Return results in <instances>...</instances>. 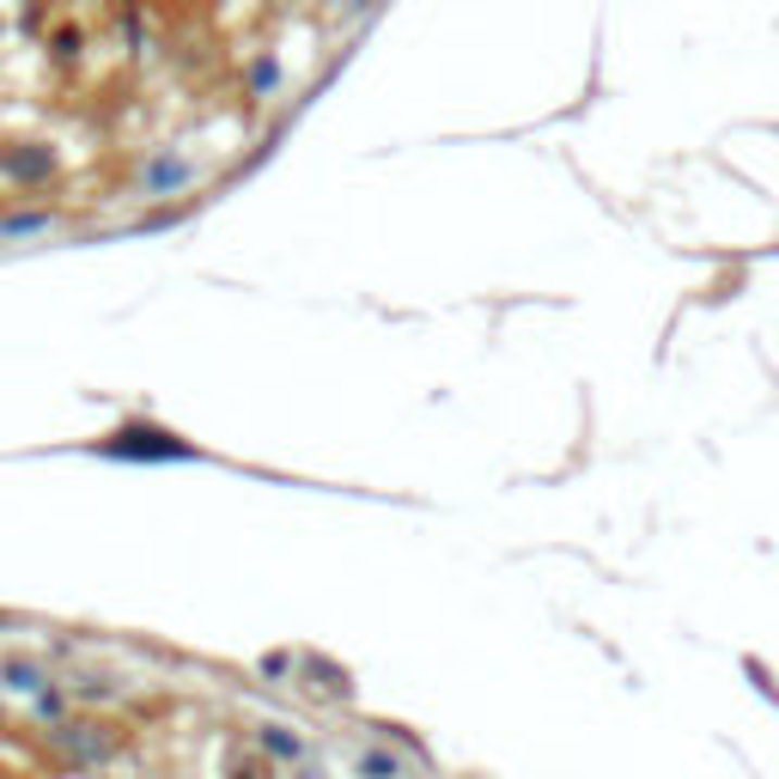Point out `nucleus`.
I'll use <instances>...</instances> for the list:
<instances>
[{"label":"nucleus","instance_id":"nucleus-6","mask_svg":"<svg viewBox=\"0 0 779 779\" xmlns=\"http://www.w3.org/2000/svg\"><path fill=\"white\" fill-rule=\"evenodd\" d=\"M0 165H7V177H13V184H25V189H37V184H49V177H55V153H49L43 140H32V147H13Z\"/></svg>","mask_w":779,"mask_h":779},{"label":"nucleus","instance_id":"nucleus-1","mask_svg":"<svg viewBox=\"0 0 779 779\" xmlns=\"http://www.w3.org/2000/svg\"><path fill=\"white\" fill-rule=\"evenodd\" d=\"M92 451L98 457H123V463H201V444H189L184 432L159 427L147 414H135V420H123L116 432H104Z\"/></svg>","mask_w":779,"mask_h":779},{"label":"nucleus","instance_id":"nucleus-15","mask_svg":"<svg viewBox=\"0 0 779 779\" xmlns=\"http://www.w3.org/2000/svg\"><path fill=\"white\" fill-rule=\"evenodd\" d=\"M292 670V652H268L262 657V676H287Z\"/></svg>","mask_w":779,"mask_h":779},{"label":"nucleus","instance_id":"nucleus-10","mask_svg":"<svg viewBox=\"0 0 779 779\" xmlns=\"http://www.w3.org/2000/svg\"><path fill=\"white\" fill-rule=\"evenodd\" d=\"M7 688H18V694H43V670H37V664H25V657H13V664H7Z\"/></svg>","mask_w":779,"mask_h":779},{"label":"nucleus","instance_id":"nucleus-18","mask_svg":"<svg viewBox=\"0 0 779 779\" xmlns=\"http://www.w3.org/2000/svg\"><path fill=\"white\" fill-rule=\"evenodd\" d=\"M0 627H7V615H0Z\"/></svg>","mask_w":779,"mask_h":779},{"label":"nucleus","instance_id":"nucleus-3","mask_svg":"<svg viewBox=\"0 0 779 779\" xmlns=\"http://www.w3.org/2000/svg\"><path fill=\"white\" fill-rule=\"evenodd\" d=\"M196 184V159H184L177 147H153L140 159V196L147 201H165V196H184Z\"/></svg>","mask_w":779,"mask_h":779},{"label":"nucleus","instance_id":"nucleus-7","mask_svg":"<svg viewBox=\"0 0 779 779\" xmlns=\"http://www.w3.org/2000/svg\"><path fill=\"white\" fill-rule=\"evenodd\" d=\"M280 86H287V67H280V55H268V49H262V55H250L244 62V98H280Z\"/></svg>","mask_w":779,"mask_h":779},{"label":"nucleus","instance_id":"nucleus-5","mask_svg":"<svg viewBox=\"0 0 779 779\" xmlns=\"http://www.w3.org/2000/svg\"><path fill=\"white\" fill-rule=\"evenodd\" d=\"M299 676H311V694H323L329 706H348L353 701V676L341 670V664H329V657L305 652V657H299Z\"/></svg>","mask_w":779,"mask_h":779},{"label":"nucleus","instance_id":"nucleus-13","mask_svg":"<svg viewBox=\"0 0 779 779\" xmlns=\"http://www.w3.org/2000/svg\"><path fill=\"white\" fill-rule=\"evenodd\" d=\"M79 43H86V32H55V62H74Z\"/></svg>","mask_w":779,"mask_h":779},{"label":"nucleus","instance_id":"nucleus-8","mask_svg":"<svg viewBox=\"0 0 779 779\" xmlns=\"http://www.w3.org/2000/svg\"><path fill=\"white\" fill-rule=\"evenodd\" d=\"M226 779H275V762L262 749H231L226 755Z\"/></svg>","mask_w":779,"mask_h":779},{"label":"nucleus","instance_id":"nucleus-11","mask_svg":"<svg viewBox=\"0 0 779 779\" xmlns=\"http://www.w3.org/2000/svg\"><path fill=\"white\" fill-rule=\"evenodd\" d=\"M743 676H749V682H755V694H762L767 706H779V682H774V670H767V664H762V657H755V652L743 657Z\"/></svg>","mask_w":779,"mask_h":779},{"label":"nucleus","instance_id":"nucleus-4","mask_svg":"<svg viewBox=\"0 0 779 779\" xmlns=\"http://www.w3.org/2000/svg\"><path fill=\"white\" fill-rule=\"evenodd\" d=\"M256 749H262L275 767H299V762L311 755L305 731H299V725H287V718H268V725H256Z\"/></svg>","mask_w":779,"mask_h":779},{"label":"nucleus","instance_id":"nucleus-17","mask_svg":"<svg viewBox=\"0 0 779 779\" xmlns=\"http://www.w3.org/2000/svg\"><path fill=\"white\" fill-rule=\"evenodd\" d=\"M299 779H323V774H317V767H299Z\"/></svg>","mask_w":779,"mask_h":779},{"label":"nucleus","instance_id":"nucleus-16","mask_svg":"<svg viewBox=\"0 0 779 779\" xmlns=\"http://www.w3.org/2000/svg\"><path fill=\"white\" fill-rule=\"evenodd\" d=\"M329 7H336V13H360V0H329Z\"/></svg>","mask_w":779,"mask_h":779},{"label":"nucleus","instance_id":"nucleus-12","mask_svg":"<svg viewBox=\"0 0 779 779\" xmlns=\"http://www.w3.org/2000/svg\"><path fill=\"white\" fill-rule=\"evenodd\" d=\"M55 214H7L0 219V238H32V231H49Z\"/></svg>","mask_w":779,"mask_h":779},{"label":"nucleus","instance_id":"nucleus-14","mask_svg":"<svg viewBox=\"0 0 779 779\" xmlns=\"http://www.w3.org/2000/svg\"><path fill=\"white\" fill-rule=\"evenodd\" d=\"M37 706H43V718H62L67 713V694H62V688H43V701H37Z\"/></svg>","mask_w":779,"mask_h":779},{"label":"nucleus","instance_id":"nucleus-9","mask_svg":"<svg viewBox=\"0 0 779 779\" xmlns=\"http://www.w3.org/2000/svg\"><path fill=\"white\" fill-rule=\"evenodd\" d=\"M360 779H402V762L390 755V743L360 749Z\"/></svg>","mask_w":779,"mask_h":779},{"label":"nucleus","instance_id":"nucleus-2","mask_svg":"<svg viewBox=\"0 0 779 779\" xmlns=\"http://www.w3.org/2000/svg\"><path fill=\"white\" fill-rule=\"evenodd\" d=\"M49 743L62 749L74 767H104V762H116V755H123L128 737L116 731V725H104V718H62V725L49 731Z\"/></svg>","mask_w":779,"mask_h":779}]
</instances>
